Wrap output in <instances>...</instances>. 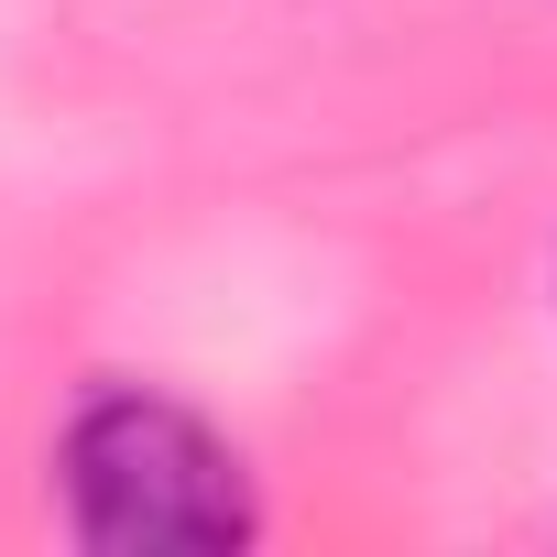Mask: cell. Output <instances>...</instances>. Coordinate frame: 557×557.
Instances as JSON below:
<instances>
[{
	"label": "cell",
	"mask_w": 557,
	"mask_h": 557,
	"mask_svg": "<svg viewBox=\"0 0 557 557\" xmlns=\"http://www.w3.org/2000/svg\"><path fill=\"white\" fill-rule=\"evenodd\" d=\"M55 492H66V535L99 557H230L262 535V492L240 448L153 383H99L66 416Z\"/></svg>",
	"instance_id": "6da1fadb"
}]
</instances>
